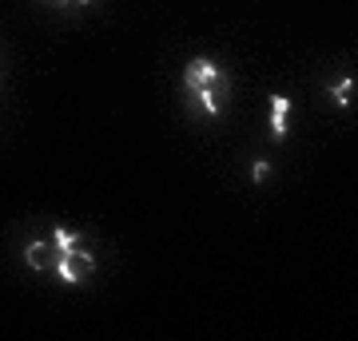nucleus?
Instances as JSON below:
<instances>
[{
    "label": "nucleus",
    "instance_id": "1",
    "mask_svg": "<svg viewBox=\"0 0 358 341\" xmlns=\"http://www.w3.org/2000/svg\"><path fill=\"white\" fill-rule=\"evenodd\" d=\"M183 96L192 100V107L207 119H223L231 96V76L215 56H192L183 63Z\"/></svg>",
    "mask_w": 358,
    "mask_h": 341
},
{
    "label": "nucleus",
    "instance_id": "2",
    "mask_svg": "<svg viewBox=\"0 0 358 341\" xmlns=\"http://www.w3.org/2000/svg\"><path fill=\"white\" fill-rule=\"evenodd\" d=\"M96 270V254L88 246H76V250H64L56 254V266H52V278L64 282V286H80Z\"/></svg>",
    "mask_w": 358,
    "mask_h": 341
},
{
    "label": "nucleus",
    "instance_id": "3",
    "mask_svg": "<svg viewBox=\"0 0 358 341\" xmlns=\"http://www.w3.org/2000/svg\"><path fill=\"white\" fill-rule=\"evenodd\" d=\"M20 258H24L28 270H36V274H52V266H56V246H52L48 234H40V238H28L20 246Z\"/></svg>",
    "mask_w": 358,
    "mask_h": 341
},
{
    "label": "nucleus",
    "instance_id": "4",
    "mask_svg": "<svg viewBox=\"0 0 358 341\" xmlns=\"http://www.w3.org/2000/svg\"><path fill=\"white\" fill-rule=\"evenodd\" d=\"M291 135V96H271V139L282 143Z\"/></svg>",
    "mask_w": 358,
    "mask_h": 341
},
{
    "label": "nucleus",
    "instance_id": "5",
    "mask_svg": "<svg viewBox=\"0 0 358 341\" xmlns=\"http://www.w3.org/2000/svg\"><path fill=\"white\" fill-rule=\"evenodd\" d=\"M48 238H52V246H56V254L84 246V234H80V230H72V227H52V230H48Z\"/></svg>",
    "mask_w": 358,
    "mask_h": 341
},
{
    "label": "nucleus",
    "instance_id": "6",
    "mask_svg": "<svg viewBox=\"0 0 358 341\" xmlns=\"http://www.w3.org/2000/svg\"><path fill=\"white\" fill-rule=\"evenodd\" d=\"M327 96H331L334 107H350V103H355V76H338L331 88H327Z\"/></svg>",
    "mask_w": 358,
    "mask_h": 341
},
{
    "label": "nucleus",
    "instance_id": "7",
    "mask_svg": "<svg viewBox=\"0 0 358 341\" xmlns=\"http://www.w3.org/2000/svg\"><path fill=\"white\" fill-rule=\"evenodd\" d=\"M271 179V163L267 159H255V163H251V183H267Z\"/></svg>",
    "mask_w": 358,
    "mask_h": 341
},
{
    "label": "nucleus",
    "instance_id": "8",
    "mask_svg": "<svg viewBox=\"0 0 358 341\" xmlns=\"http://www.w3.org/2000/svg\"><path fill=\"white\" fill-rule=\"evenodd\" d=\"M52 4H56V8H72V0H52Z\"/></svg>",
    "mask_w": 358,
    "mask_h": 341
}]
</instances>
